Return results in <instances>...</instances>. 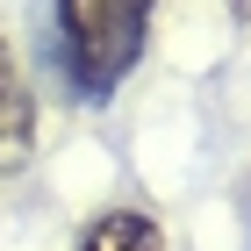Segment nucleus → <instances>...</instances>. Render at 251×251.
Returning <instances> with one entry per match:
<instances>
[{
    "instance_id": "nucleus-2",
    "label": "nucleus",
    "mask_w": 251,
    "mask_h": 251,
    "mask_svg": "<svg viewBox=\"0 0 251 251\" xmlns=\"http://www.w3.org/2000/svg\"><path fill=\"white\" fill-rule=\"evenodd\" d=\"M36 158V86L22 79V58L0 36V173H22Z\"/></svg>"
},
{
    "instance_id": "nucleus-1",
    "label": "nucleus",
    "mask_w": 251,
    "mask_h": 251,
    "mask_svg": "<svg viewBox=\"0 0 251 251\" xmlns=\"http://www.w3.org/2000/svg\"><path fill=\"white\" fill-rule=\"evenodd\" d=\"M151 15H158V0H50L58 50L72 65L79 94L100 100L136 72L144 43H151Z\"/></svg>"
},
{
    "instance_id": "nucleus-3",
    "label": "nucleus",
    "mask_w": 251,
    "mask_h": 251,
    "mask_svg": "<svg viewBox=\"0 0 251 251\" xmlns=\"http://www.w3.org/2000/svg\"><path fill=\"white\" fill-rule=\"evenodd\" d=\"M72 251H165V230H158L144 208H108L79 230Z\"/></svg>"
},
{
    "instance_id": "nucleus-4",
    "label": "nucleus",
    "mask_w": 251,
    "mask_h": 251,
    "mask_svg": "<svg viewBox=\"0 0 251 251\" xmlns=\"http://www.w3.org/2000/svg\"><path fill=\"white\" fill-rule=\"evenodd\" d=\"M223 7H230V15H237V22H251V0H223Z\"/></svg>"
}]
</instances>
